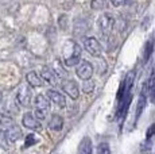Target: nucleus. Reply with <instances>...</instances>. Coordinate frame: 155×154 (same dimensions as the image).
Returning a JSON list of instances; mask_svg holds the SVG:
<instances>
[{
  "label": "nucleus",
  "mask_w": 155,
  "mask_h": 154,
  "mask_svg": "<svg viewBox=\"0 0 155 154\" xmlns=\"http://www.w3.org/2000/svg\"><path fill=\"white\" fill-rule=\"evenodd\" d=\"M49 129L53 131H61L64 129V118L58 114H54L49 120Z\"/></svg>",
  "instance_id": "13"
},
{
  "label": "nucleus",
  "mask_w": 155,
  "mask_h": 154,
  "mask_svg": "<svg viewBox=\"0 0 155 154\" xmlns=\"http://www.w3.org/2000/svg\"><path fill=\"white\" fill-rule=\"evenodd\" d=\"M150 99H151V102L155 104V85L151 88V91H150Z\"/></svg>",
  "instance_id": "28"
},
{
  "label": "nucleus",
  "mask_w": 155,
  "mask_h": 154,
  "mask_svg": "<svg viewBox=\"0 0 155 154\" xmlns=\"http://www.w3.org/2000/svg\"><path fill=\"white\" fill-rule=\"evenodd\" d=\"M46 95H47V97H49L50 102L54 103V104L58 105V107H62V108H64L65 105H66V99H65L64 95H62L61 92H58V91H55V89H49Z\"/></svg>",
  "instance_id": "10"
},
{
  "label": "nucleus",
  "mask_w": 155,
  "mask_h": 154,
  "mask_svg": "<svg viewBox=\"0 0 155 154\" xmlns=\"http://www.w3.org/2000/svg\"><path fill=\"white\" fill-rule=\"evenodd\" d=\"M14 124V118L8 114L0 112V126H12Z\"/></svg>",
  "instance_id": "18"
},
{
  "label": "nucleus",
  "mask_w": 155,
  "mask_h": 154,
  "mask_svg": "<svg viewBox=\"0 0 155 154\" xmlns=\"http://www.w3.org/2000/svg\"><path fill=\"white\" fill-rule=\"evenodd\" d=\"M65 47L69 49V54H65L64 64L66 66H76L81 61V47L73 41H68Z\"/></svg>",
  "instance_id": "2"
},
{
  "label": "nucleus",
  "mask_w": 155,
  "mask_h": 154,
  "mask_svg": "<svg viewBox=\"0 0 155 154\" xmlns=\"http://www.w3.org/2000/svg\"><path fill=\"white\" fill-rule=\"evenodd\" d=\"M154 135H155V123L148 127L147 132H146V141H151L154 138Z\"/></svg>",
  "instance_id": "25"
},
{
  "label": "nucleus",
  "mask_w": 155,
  "mask_h": 154,
  "mask_svg": "<svg viewBox=\"0 0 155 154\" xmlns=\"http://www.w3.org/2000/svg\"><path fill=\"white\" fill-rule=\"evenodd\" d=\"M0 147L4 150L10 147V139L7 137V131H4V130H0Z\"/></svg>",
  "instance_id": "19"
},
{
  "label": "nucleus",
  "mask_w": 155,
  "mask_h": 154,
  "mask_svg": "<svg viewBox=\"0 0 155 154\" xmlns=\"http://www.w3.org/2000/svg\"><path fill=\"white\" fill-rule=\"evenodd\" d=\"M22 124L26 127V129L30 130H35V131H39L42 130V124H41V120L35 118V115L32 112H26L23 115V119H22Z\"/></svg>",
  "instance_id": "8"
},
{
  "label": "nucleus",
  "mask_w": 155,
  "mask_h": 154,
  "mask_svg": "<svg viewBox=\"0 0 155 154\" xmlns=\"http://www.w3.org/2000/svg\"><path fill=\"white\" fill-rule=\"evenodd\" d=\"M59 26H64V28H66V16L61 15L59 18Z\"/></svg>",
  "instance_id": "27"
},
{
  "label": "nucleus",
  "mask_w": 155,
  "mask_h": 154,
  "mask_svg": "<svg viewBox=\"0 0 155 154\" xmlns=\"http://www.w3.org/2000/svg\"><path fill=\"white\" fill-rule=\"evenodd\" d=\"M134 80H135V72H130L126 76V79L121 81L120 87H119L117 91V114H116V118L117 119H121V118L126 116L128 108H130L131 100H132V93H131V89H132L134 85Z\"/></svg>",
  "instance_id": "1"
},
{
  "label": "nucleus",
  "mask_w": 155,
  "mask_h": 154,
  "mask_svg": "<svg viewBox=\"0 0 155 154\" xmlns=\"http://www.w3.org/2000/svg\"><path fill=\"white\" fill-rule=\"evenodd\" d=\"M62 89L66 95H69L71 99H77L80 95V89H78V85H77L76 81L73 80H66V81L62 82Z\"/></svg>",
  "instance_id": "9"
},
{
  "label": "nucleus",
  "mask_w": 155,
  "mask_h": 154,
  "mask_svg": "<svg viewBox=\"0 0 155 154\" xmlns=\"http://www.w3.org/2000/svg\"><path fill=\"white\" fill-rule=\"evenodd\" d=\"M26 81H27V84L32 88H39L43 85V79L38 76L37 72L27 73V75H26Z\"/></svg>",
  "instance_id": "12"
},
{
  "label": "nucleus",
  "mask_w": 155,
  "mask_h": 154,
  "mask_svg": "<svg viewBox=\"0 0 155 154\" xmlns=\"http://www.w3.org/2000/svg\"><path fill=\"white\" fill-rule=\"evenodd\" d=\"M84 47L89 54L94 55V57H100L103 53V47H101L100 42L93 37H88L84 39Z\"/></svg>",
  "instance_id": "6"
},
{
  "label": "nucleus",
  "mask_w": 155,
  "mask_h": 154,
  "mask_svg": "<svg viewBox=\"0 0 155 154\" xmlns=\"http://www.w3.org/2000/svg\"><path fill=\"white\" fill-rule=\"evenodd\" d=\"M16 100L22 107H28L30 103H31V89H30V85L27 84H22L18 88L16 92Z\"/></svg>",
  "instance_id": "5"
},
{
  "label": "nucleus",
  "mask_w": 155,
  "mask_h": 154,
  "mask_svg": "<svg viewBox=\"0 0 155 154\" xmlns=\"http://www.w3.org/2000/svg\"><path fill=\"white\" fill-rule=\"evenodd\" d=\"M41 77L43 79V81H46L50 85H57V75L53 68L49 66H42L41 68Z\"/></svg>",
  "instance_id": "11"
},
{
  "label": "nucleus",
  "mask_w": 155,
  "mask_h": 154,
  "mask_svg": "<svg viewBox=\"0 0 155 154\" xmlns=\"http://www.w3.org/2000/svg\"><path fill=\"white\" fill-rule=\"evenodd\" d=\"M107 5V0H92V8L93 10H103Z\"/></svg>",
  "instance_id": "23"
},
{
  "label": "nucleus",
  "mask_w": 155,
  "mask_h": 154,
  "mask_svg": "<svg viewBox=\"0 0 155 154\" xmlns=\"http://www.w3.org/2000/svg\"><path fill=\"white\" fill-rule=\"evenodd\" d=\"M99 27L103 35H109L115 27V18L111 14H104L99 19Z\"/></svg>",
  "instance_id": "4"
},
{
  "label": "nucleus",
  "mask_w": 155,
  "mask_h": 154,
  "mask_svg": "<svg viewBox=\"0 0 155 154\" xmlns=\"http://www.w3.org/2000/svg\"><path fill=\"white\" fill-rule=\"evenodd\" d=\"M109 2H111L113 7H120V5H123L126 3V0H109Z\"/></svg>",
  "instance_id": "26"
},
{
  "label": "nucleus",
  "mask_w": 155,
  "mask_h": 154,
  "mask_svg": "<svg viewBox=\"0 0 155 154\" xmlns=\"http://www.w3.org/2000/svg\"><path fill=\"white\" fill-rule=\"evenodd\" d=\"M37 142H38V139L35 138V135H34V134H28L27 137H26V139H25V147L32 146V145H35Z\"/></svg>",
  "instance_id": "24"
},
{
  "label": "nucleus",
  "mask_w": 155,
  "mask_h": 154,
  "mask_svg": "<svg viewBox=\"0 0 155 154\" xmlns=\"http://www.w3.org/2000/svg\"><path fill=\"white\" fill-rule=\"evenodd\" d=\"M2 100H3V93H2V91H0V104H2Z\"/></svg>",
  "instance_id": "29"
},
{
  "label": "nucleus",
  "mask_w": 155,
  "mask_h": 154,
  "mask_svg": "<svg viewBox=\"0 0 155 154\" xmlns=\"http://www.w3.org/2000/svg\"><path fill=\"white\" fill-rule=\"evenodd\" d=\"M94 82L93 81H91V79L89 80H85L84 81V84H82V91H84L85 93H92L94 91Z\"/></svg>",
  "instance_id": "20"
},
{
  "label": "nucleus",
  "mask_w": 155,
  "mask_h": 154,
  "mask_svg": "<svg viewBox=\"0 0 155 154\" xmlns=\"http://www.w3.org/2000/svg\"><path fill=\"white\" fill-rule=\"evenodd\" d=\"M54 72H55V75L58 77H64V79H66V77H68V72H65V69L62 68V65H61V62H59V61L55 62Z\"/></svg>",
  "instance_id": "21"
},
{
  "label": "nucleus",
  "mask_w": 155,
  "mask_h": 154,
  "mask_svg": "<svg viewBox=\"0 0 155 154\" xmlns=\"http://www.w3.org/2000/svg\"><path fill=\"white\" fill-rule=\"evenodd\" d=\"M154 49V39H148L144 45V50H143V64H147V61L150 60L151 54H153Z\"/></svg>",
  "instance_id": "17"
},
{
  "label": "nucleus",
  "mask_w": 155,
  "mask_h": 154,
  "mask_svg": "<svg viewBox=\"0 0 155 154\" xmlns=\"http://www.w3.org/2000/svg\"><path fill=\"white\" fill-rule=\"evenodd\" d=\"M35 111H34V115L37 119H39L41 122L46 119L47 114H49V109H50V100L49 97L43 96V95H38L35 97Z\"/></svg>",
  "instance_id": "3"
},
{
  "label": "nucleus",
  "mask_w": 155,
  "mask_h": 154,
  "mask_svg": "<svg viewBox=\"0 0 155 154\" xmlns=\"http://www.w3.org/2000/svg\"><path fill=\"white\" fill-rule=\"evenodd\" d=\"M7 137L10 139V142H12V143L16 142L18 139H20V137H22V130H20V127L15 126V124L10 126L7 130Z\"/></svg>",
  "instance_id": "14"
},
{
  "label": "nucleus",
  "mask_w": 155,
  "mask_h": 154,
  "mask_svg": "<svg viewBox=\"0 0 155 154\" xmlns=\"http://www.w3.org/2000/svg\"><path fill=\"white\" fill-rule=\"evenodd\" d=\"M76 75L78 76V79H81L82 81L89 80L93 76V66H92V64L88 61H81L76 69Z\"/></svg>",
  "instance_id": "7"
},
{
  "label": "nucleus",
  "mask_w": 155,
  "mask_h": 154,
  "mask_svg": "<svg viewBox=\"0 0 155 154\" xmlns=\"http://www.w3.org/2000/svg\"><path fill=\"white\" fill-rule=\"evenodd\" d=\"M93 152V147H92V141L88 137H85L81 141L78 146V154H92Z\"/></svg>",
  "instance_id": "15"
},
{
  "label": "nucleus",
  "mask_w": 155,
  "mask_h": 154,
  "mask_svg": "<svg viewBox=\"0 0 155 154\" xmlns=\"http://www.w3.org/2000/svg\"><path fill=\"white\" fill-rule=\"evenodd\" d=\"M146 91L143 89L142 91V93H140V97H139V102H138V107H136V116H135V119L138 120L139 118H140V115H142V112H143V109H144L146 107V103H147V97H146Z\"/></svg>",
  "instance_id": "16"
},
{
  "label": "nucleus",
  "mask_w": 155,
  "mask_h": 154,
  "mask_svg": "<svg viewBox=\"0 0 155 154\" xmlns=\"http://www.w3.org/2000/svg\"><path fill=\"white\" fill-rule=\"evenodd\" d=\"M97 154H111V149L107 142H101L97 146Z\"/></svg>",
  "instance_id": "22"
}]
</instances>
